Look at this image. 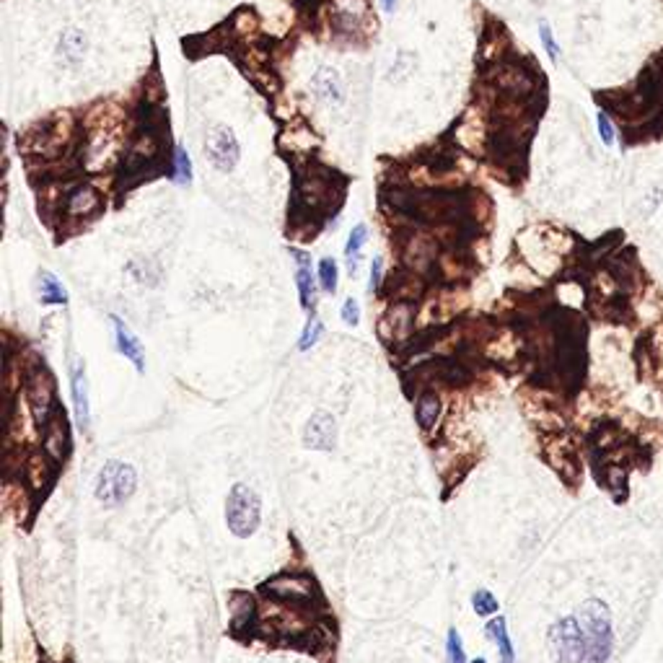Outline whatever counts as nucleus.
<instances>
[{
    "label": "nucleus",
    "instance_id": "obj_16",
    "mask_svg": "<svg viewBox=\"0 0 663 663\" xmlns=\"http://www.w3.org/2000/svg\"><path fill=\"white\" fill-rule=\"evenodd\" d=\"M99 205V197H96V192L93 189H88V187H83V189H78V192L71 197V213L73 215H86L91 213L93 207Z\"/></svg>",
    "mask_w": 663,
    "mask_h": 663
},
{
    "label": "nucleus",
    "instance_id": "obj_17",
    "mask_svg": "<svg viewBox=\"0 0 663 663\" xmlns=\"http://www.w3.org/2000/svg\"><path fill=\"white\" fill-rule=\"evenodd\" d=\"M337 280H340V270H337V262L335 259L324 257L319 262V286L324 288L327 293H335L337 291Z\"/></svg>",
    "mask_w": 663,
    "mask_h": 663
},
{
    "label": "nucleus",
    "instance_id": "obj_18",
    "mask_svg": "<svg viewBox=\"0 0 663 663\" xmlns=\"http://www.w3.org/2000/svg\"><path fill=\"white\" fill-rule=\"evenodd\" d=\"M365 241H368V226H365V223H357L355 229L350 231V239H348V244H345V257L348 259L360 257V249L365 246Z\"/></svg>",
    "mask_w": 663,
    "mask_h": 663
},
{
    "label": "nucleus",
    "instance_id": "obj_19",
    "mask_svg": "<svg viewBox=\"0 0 663 663\" xmlns=\"http://www.w3.org/2000/svg\"><path fill=\"white\" fill-rule=\"evenodd\" d=\"M321 332H324V324H321L316 316H311V319H308V324L303 327V332H301V340H298V350H301V353H306L308 348H314V345L319 343Z\"/></svg>",
    "mask_w": 663,
    "mask_h": 663
},
{
    "label": "nucleus",
    "instance_id": "obj_13",
    "mask_svg": "<svg viewBox=\"0 0 663 663\" xmlns=\"http://www.w3.org/2000/svg\"><path fill=\"white\" fill-rule=\"evenodd\" d=\"M39 298L42 303H68V291L50 270L39 272Z\"/></svg>",
    "mask_w": 663,
    "mask_h": 663
},
{
    "label": "nucleus",
    "instance_id": "obj_6",
    "mask_svg": "<svg viewBox=\"0 0 663 663\" xmlns=\"http://www.w3.org/2000/svg\"><path fill=\"white\" fill-rule=\"evenodd\" d=\"M303 446L314 451H335L337 420L329 412H314L303 428Z\"/></svg>",
    "mask_w": 663,
    "mask_h": 663
},
{
    "label": "nucleus",
    "instance_id": "obj_24",
    "mask_svg": "<svg viewBox=\"0 0 663 663\" xmlns=\"http://www.w3.org/2000/svg\"><path fill=\"white\" fill-rule=\"evenodd\" d=\"M343 321L348 324V327H355L357 321H360V306H357V301L355 298H348L343 303Z\"/></svg>",
    "mask_w": 663,
    "mask_h": 663
},
{
    "label": "nucleus",
    "instance_id": "obj_22",
    "mask_svg": "<svg viewBox=\"0 0 663 663\" xmlns=\"http://www.w3.org/2000/svg\"><path fill=\"white\" fill-rule=\"evenodd\" d=\"M539 39H542V47H544V52L549 55V60H552V63H557V58H560V47H557L555 36H552V29H549L547 21L539 24Z\"/></svg>",
    "mask_w": 663,
    "mask_h": 663
},
{
    "label": "nucleus",
    "instance_id": "obj_9",
    "mask_svg": "<svg viewBox=\"0 0 663 663\" xmlns=\"http://www.w3.org/2000/svg\"><path fill=\"white\" fill-rule=\"evenodd\" d=\"M112 327H115L117 350L127 357L130 363L135 365L137 373H143L145 371V357H143V345H140V340L132 335V329H130L120 316H112Z\"/></svg>",
    "mask_w": 663,
    "mask_h": 663
},
{
    "label": "nucleus",
    "instance_id": "obj_14",
    "mask_svg": "<svg viewBox=\"0 0 663 663\" xmlns=\"http://www.w3.org/2000/svg\"><path fill=\"white\" fill-rule=\"evenodd\" d=\"M441 414V402L435 394H422L420 402H417V422H420L422 430H433L435 420Z\"/></svg>",
    "mask_w": 663,
    "mask_h": 663
},
{
    "label": "nucleus",
    "instance_id": "obj_2",
    "mask_svg": "<svg viewBox=\"0 0 663 663\" xmlns=\"http://www.w3.org/2000/svg\"><path fill=\"white\" fill-rule=\"evenodd\" d=\"M262 503H259L257 492L246 485H234V490L229 492V500H226V523H229L231 534L251 536L259 528V521H262Z\"/></svg>",
    "mask_w": 663,
    "mask_h": 663
},
{
    "label": "nucleus",
    "instance_id": "obj_20",
    "mask_svg": "<svg viewBox=\"0 0 663 663\" xmlns=\"http://www.w3.org/2000/svg\"><path fill=\"white\" fill-rule=\"evenodd\" d=\"M471 606H474V612H477L479 617H490V614L498 612V599H495L490 591L479 588V591L471 596Z\"/></svg>",
    "mask_w": 663,
    "mask_h": 663
},
{
    "label": "nucleus",
    "instance_id": "obj_5",
    "mask_svg": "<svg viewBox=\"0 0 663 663\" xmlns=\"http://www.w3.org/2000/svg\"><path fill=\"white\" fill-rule=\"evenodd\" d=\"M205 158L210 161L213 169L229 174L236 169L239 158H241V145H239V137L234 135V130L229 125H215L210 127L205 137Z\"/></svg>",
    "mask_w": 663,
    "mask_h": 663
},
{
    "label": "nucleus",
    "instance_id": "obj_1",
    "mask_svg": "<svg viewBox=\"0 0 663 663\" xmlns=\"http://www.w3.org/2000/svg\"><path fill=\"white\" fill-rule=\"evenodd\" d=\"M580 630H583V663H606L614 650V627L612 612L601 599H588L575 612Z\"/></svg>",
    "mask_w": 663,
    "mask_h": 663
},
{
    "label": "nucleus",
    "instance_id": "obj_10",
    "mask_svg": "<svg viewBox=\"0 0 663 663\" xmlns=\"http://www.w3.org/2000/svg\"><path fill=\"white\" fill-rule=\"evenodd\" d=\"M311 91H314L316 99L327 101V104H343L345 101L343 80H340L337 71H332V68H319L311 75Z\"/></svg>",
    "mask_w": 663,
    "mask_h": 663
},
{
    "label": "nucleus",
    "instance_id": "obj_21",
    "mask_svg": "<svg viewBox=\"0 0 663 663\" xmlns=\"http://www.w3.org/2000/svg\"><path fill=\"white\" fill-rule=\"evenodd\" d=\"M446 661L449 663H466L461 648V637H459L456 630H449V642H446Z\"/></svg>",
    "mask_w": 663,
    "mask_h": 663
},
{
    "label": "nucleus",
    "instance_id": "obj_25",
    "mask_svg": "<svg viewBox=\"0 0 663 663\" xmlns=\"http://www.w3.org/2000/svg\"><path fill=\"white\" fill-rule=\"evenodd\" d=\"M381 275H384V262L381 259H373L371 264V283H368V291H378V286H381Z\"/></svg>",
    "mask_w": 663,
    "mask_h": 663
},
{
    "label": "nucleus",
    "instance_id": "obj_12",
    "mask_svg": "<svg viewBox=\"0 0 663 663\" xmlns=\"http://www.w3.org/2000/svg\"><path fill=\"white\" fill-rule=\"evenodd\" d=\"M487 635H490L492 640H495V645H498L500 650V663H513V645H511V637H508V627H506V620L503 617H495V620L487 622Z\"/></svg>",
    "mask_w": 663,
    "mask_h": 663
},
{
    "label": "nucleus",
    "instance_id": "obj_3",
    "mask_svg": "<svg viewBox=\"0 0 663 663\" xmlns=\"http://www.w3.org/2000/svg\"><path fill=\"white\" fill-rule=\"evenodd\" d=\"M547 648L555 663H583V630L575 614L557 620L547 632Z\"/></svg>",
    "mask_w": 663,
    "mask_h": 663
},
{
    "label": "nucleus",
    "instance_id": "obj_8",
    "mask_svg": "<svg viewBox=\"0 0 663 663\" xmlns=\"http://www.w3.org/2000/svg\"><path fill=\"white\" fill-rule=\"evenodd\" d=\"M291 254L296 257V286H298L301 306L306 308V311H314L316 286H314V275H311V259H308L306 251H301V249H291Z\"/></svg>",
    "mask_w": 663,
    "mask_h": 663
},
{
    "label": "nucleus",
    "instance_id": "obj_26",
    "mask_svg": "<svg viewBox=\"0 0 663 663\" xmlns=\"http://www.w3.org/2000/svg\"><path fill=\"white\" fill-rule=\"evenodd\" d=\"M378 3H381V8H384L386 14H392L394 8H397V0H378Z\"/></svg>",
    "mask_w": 663,
    "mask_h": 663
},
{
    "label": "nucleus",
    "instance_id": "obj_11",
    "mask_svg": "<svg viewBox=\"0 0 663 663\" xmlns=\"http://www.w3.org/2000/svg\"><path fill=\"white\" fill-rule=\"evenodd\" d=\"M86 34L78 29H68L63 31V36L58 39V60L68 68H75V65L83 60L86 55Z\"/></svg>",
    "mask_w": 663,
    "mask_h": 663
},
{
    "label": "nucleus",
    "instance_id": "obj_7",
    "mask_svg": "<svg viewBox=\"0 0 663 663\" xmlns=\"http://www.w3.org/2000/svg\"><path fill=\"white\" fill-rule=\"evenodd\" d=\"M71 389H73V407H75V420L80 430H88L91 422V407H88V378L86 365L80 357H73L71 363Z\"/></svg>",
    "mask_w": 663,
    "mask_h": 663
},
{
    "label": "nucleus",
    "instance_id": "obj_27",
    "mask_svg": "<svg viewBox=\"0 0 663 663\" xmlns=\"http://www.w3.org/2000/svg\"><path fill=\"white\" fill-rule=\"evenodd\" d=\"M471 663H487L485 658H477V661H471Z\"/></svg>",
    "mask_w": 663,
    "mask_h": 663
},
{
    "label": "nucleus",
    "instance_id": "obj_4",
    "mask_svg": "<svg viewBox=\"0 0 663 663\" xmlns=\"http://www.w3.org/2000/svg\"><path fill=\"white\" fill-rule=\"evenodd\" d=\"M137 487V474L130 464L120 459H109L99 471L96 479V498L104 506H120L122 500H127Z\"/></svg>",
    "mask_w": 663,
    "mask_h": 663
},
{
    "label": "nucleus",
    "instance_id": "obj_23",
    "mask_svg": "<svg viewBox=\"0 0 663 663\" xmlns=\"http://www.w3.org/2000/svg\"><path fill=\"white\" fill-rule=\"evenodd\" d=\"M596 125H599L601 143H604V145H614V143H617V130H614L612 120H609V115H606V112H601L599 120H596Z\"/></svg>",
    "mask_w": 663,
    "mask_h": 663
},
{
    "label": "nucleus",
    "instance_id": "obj_15",
    "mask_svg": "<svg viewBox=\"0 0 663 663\" xmlns=\"http://www.w3.org/2000/svg\"><path fill=\"white\" fill-rule=\"evenodd\" d=\"M174 182L177 184H189L192 182V161H189V153L182 145L174 153Z\"/></svg>",
    "mask_w": 663,
    "mask_h": 663
}]
</instances>
